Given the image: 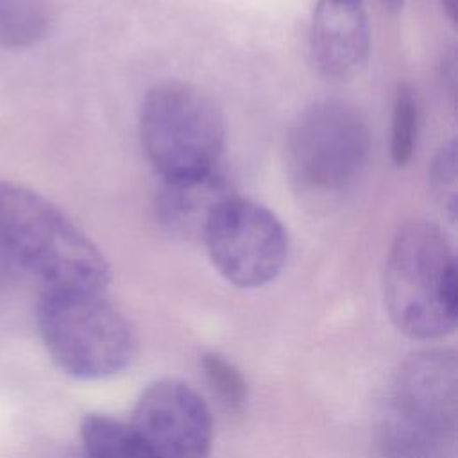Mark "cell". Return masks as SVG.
<instances>
[{
  "label": "cell",
  "instance_id": "obj_1",
  "mask_svg": "<svg viewBox=\"0 0 458 458\" xmlns=\"http://www.w3.org/2000/svg\"><path fill=\"white\" fill-rule=\"evenodd\" d=\"M0 245L43 290L106 292L109 263L100 249L38 191L0 181Z\"/></svg>",
  "mask_w": 458,
  "mask_h": 458
},
{
  "label": "cell",
  "instance_id": "obj_2",
  "mask_svg": "<svg viewBox=\"0 0 458 458\" xmlns=\"http://www.w3.org/2000/svg\"><path fill=\"white\" fill-rule=\"evenodd\" d=\"M383 295L392 324L413 340H437L454 329L456 258L438 225L410 220L399 227L385 263Z\"/></svg>",
  "mask_w": 458,
  "mask_h": 458
},
{
  "label": "cell",
  "instance_id": "obj_3",
  "mask_svg": "<svg viewBox=\"0 0 458 458\" xmlns=\"http://www.w3.org/2000/svg\"><path fill=\"white\" fill-rule=\"evenodd\" d=\"M36 326L50 360L77 379L118 374L138 347L132 324L104 292L43 290Z\"/></svg>",
  "mask_w": 458,
  "mask_h": 458
},
{
  "label": "cell",
  "instance_id": "obj_4",
  "mask_svg": "<svg viewBox=\"0 0 458 458\" xmlns=\"http://www.w3.org/2000/svg\"><path fill=\"white\" fill-rule=\"evenodd\" d=\"M369 148V127L352 106L340 100L317 102L288 132V181L306 206H331L360 179Z\"/></svg>",
  "mask_w": 458,
  "mask_h": 458
},
{
  "label": "cell",
  "instance_id": "obj_5",
  "mask_svg": "<svg viewBox=\"0 0 458 458\" xmlns=\"http://www.w3.org/2000/svg\"><path fill=\"white\" fill-rule=\"evenodd\" d=\"M143 152L161 179L216 170L225 123L215 100L199 86L166 81L147 91L140 109Z\"/></svg>",
  "mask_w": 458,
  "mask_h": 458
},
{
  "label": "cell",
  "instance_id": "obj_6",
  "mask_svg": "<svg viewBox=\"0 0 458 458\" xmlns=\"http://www.w3.org/2000/svg\"><path fill=\"white\" fill-rule=\"evenodd\" d=\"M200 242L218 274L238 288L272 283L288 256L283 222L268 208L238 193L215 211Z\"/></svg>",
  "mask_w": 458,
  "mask_h": 458
},
{
  "label": "cell",
  "instance_id": "obj_7",
  "mask_svg": "<svg viewBox=\"0 0 458 458\" xmlns=\"http://www.w3.org/2000/svg\"><path fill=\"white\" fill-rule=\"evenodd\" d=\"M159 458H209L213 419L202 397L177 377H159L140 394L131 424Z\"/></svg>",
  "mask_w": 458,
  "mask_h": 458
},
{
  "label": "cell",
  "instance_id": "obj_8",
  "mask_svg": "<svg viewBox=\"0 0 458 458\" xmlns=\"http://www.w3.org/2000/svg\"><path fill=\"white\" fill-rule=\"evenodd\" d=\"M386 408L417 424L456 435V352L444 347L413 352L397 372Z\"/></svg>",
  "mask_w": 458,
  "mask_h": 458
},
{
  "label": "cell",
  "instance_id": "obj_9",
  "mask_svg": "<svg viewBox=\"0 0 458 458\" xmlns=\"http://www.w3.org/2000/svg\"><path fill=\"white\" fill-rule=\"evenodd\" d=\"M310 47L326 77L347 79L358 73L370 52V23L363 0H318Z\"/></svg>",
  "mask_w": 458,
  "mask_h": 458
},
{
  "label": "cell",
  "instance_id": "obj_10",
  "mask_svg": "<svg viewBox=\"0 0 458 458\" xmlns=\"http://www.w3.org/2000/svg\"><path fill=\"white\" fill-rule=\"evenodd\" d=\"M234 193L231 182L216 170L163 179L154 202L156 220L172 236L202 240L215 211Z\"/></svg>",
  "mask_w": 458,
  "mask_h": 458
},
{
  "label": "cell",
  "instance_id": "obj_11",
  "mask_svg": "<svg viewBox=\"0 0 458 458\" xmlns=\"http://www.w3.org/2000/svg\"><path fill=\"white\" fill-rule=\"evenodd\" d=\"M372 458H456V435L385 410L374 429Z\"/></svg>",
  "mask_w": 458,
  "mask_h": 458
},
{
  "label": "cell",
  "instance_id": "obj_12",
  "mask_svg": "<svg viewBox=\"0 0 458 458\" xmlns=\"http://www.w3.org/2000/svg\"><path fill=\"white\" fill-rule=\"evenodd\" d=\"M79 433L86 458H159L131 424L104 413L84 415Z\"/></svg>",
  "mask_w": 458,
  "mask_h": 458
},
{
  "label": "cell",
  "instance_id": "obj_13",
  "mask_svg": "<svg viewBox=\"0 0 458 458\" xmlns=\"http://www.w3.org/2000/svg\"><path fill=\"white\" fill-rule=\"evenodd\" d=\"M48 0H0V47L23 50L38 45L50 30Z\"/></svg>",
  "mask_w": 458,
  "mask_h": 458
},
{
  "label": "cell",
  "instance_id": "obj_14",
  "mask_svg": "<svg viewBox=\"0 0 458 458\" xmlns=\"http://www.w3.org/2000/svg\"><path fill=\"white\" fill-rule=\"evenodd\" d=\"M419 102L413 88L408 82H401L395 89L392 109V132H390V154L397 166H404L413 157L419 140Z\"/></svg>",
  "mask_w": 458,
  "mask_h": 458
},
{
  "label": "cell",
  "instance_id": "obj_15",
  "mask_svg": "<svg viewBox=\"0 0 458 458\" xmlns=\"http://www.w3.org/2000/svg\"><path fill=\"white\" fill-rule=\"evenodd\" d=\"M200 367L218 403L229 411L240 413L247 404L249 386L236 365L218 352H206L200 358Z\"/></svg>",
  "mask_w": 458,
  "mask_h": 458
},
{
  "label": "cell",
  "instance_id": "obj_16",
  "mask_svg": "<svg viewBox=\"0 0 458 458\" xmlns=\"http://www.w3.org/2000/svg\"><path fill=\"white\" fill-rule=\"evenodd\" d=\"M456 143H445L433 157L428 181L435 204L449 220L456 218L458 211V168H456Z\"/></svg>",
  "mask_w": 458,
  "mask_h": 458
},
{
  "label": "cell",
  "instance_id": "obj_17",
  "mask_svg": "<svg viewBox=\"0 0 458 458\" xmlns=\"http://www.w3.org/2000/svg\"><path fill=\"white\" fill-rule=\"evenodd\" d=\"M440 5L445 11L447 18L454 23L456 21V0H440Z\"/></svg>",
  "mask_w": 458,
  "mask_h": 458
},
{
  "label": "cell",
  "instance_id": "obj_18",
  "mask_svg": "<svg viewBox=\"0 0 458 458\" xmlns=\"http://www.w3.org/2000/svg\"><path fill=\"white\" fill-rule=\"evenodd\" d=\"M381 2L390 11H399V9H403V4H404V0H381Z\"/></svg>",
  "mask_w": 458,
  "mask_h": 458
}]
</instances>
